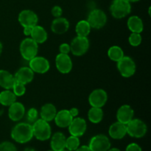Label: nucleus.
Here are the masks:
<instances>
[{
  "instance_id": "12",
  "label": "nucleus",
  "mask_w": 151,
  "mask_h": 151,
  "mask_svg": "<svg viewBox=\"0 0 151 151\" xmlns=\"http://www.w3.org/2000/svg\"><path fill=\"white\" fill-rule=\"evenodd\" d=\"M18 20L23 27H34L38 24V17L36 13L32 10H24L19 14Z\"/></svg>"
},
{
  "instance_id": "30",
  "label": "nucleus",
  "mask_w": 151,
  "mask_h": 151,
  "mask_svg": "<svg viewBox=\"0 0 151 151\" xmlns=\"http://www.w3.org/2000/svg\"><path fill=\"white\" fill-rule=\"evenodd\" d=\"M80 146L79 137L72 136L66 139V148L69 151H75Z\"/></svg>"
},
{
  "instance_id": "41",
  "label": "nucleus",
  "mask_w": 151,
  "mask_h": 151,
  "mask_svg": "<svg viewBox=\"0 0 151 151\" xmlns=\"http://www.w3.org/2000/svg\"><path fill=\"white\" fill-rule=\"evenodd\" d=\"M23 151H36V150L33 148H31V147H27V148H25Z\"/></svg>"
},
{
  "instance_id": "40",
  "label": "nucleus",
  "mask_w": 151,
  "mask_h": 151,
  "mask_svg": "<svg viewBox=\"0 0 151 151\" xmlns=\"http://www.w3.org/2000/svg\"><path fill=\"white\" fill-rule=\"evenodd\" d=\"M75 151H91V150H90L88 146L82 145V146H79V147H78Z\"/></svg>"
},
{
  "instance_id": "29",
  "label": "nucleus",
  "mask_w": 151,
  "mask_h": 151,
  "mask_svg": "<svg viewBox=\"0 0 151 151\" xmlns=\"http://www.w3.org/2000/svg\"><path fill=\"white\" fill-rule=\"evenodd\" d=\"M108 56L111 60L118 62L125 56L123 50L119 46H112L108 50Z\"/></svg>"
},
{
  "instance_id": "11",
  "label": "nucleus",
  "mask_w": 151,
  "mask_h": 151,
  "mask_svg": "<svg viewBox=\"0 0 151 151\" xmlns=\"http://www.w3.org/2000/svg\"><path fill=\"white\" fill-rule=\"evenodd\" d=\"M108 100V94L105 90L97 88L94 90L88 97V103L91 107L102 108L106 105Z\"/></svg>"
},
{
  "instance_id": "33",
  "label": "nucleus",
  "mask_w": 151,
  "mask_h": 151,
  "mask_svg": "<svg viewBox=\"0 0 151 151\" xmlns=\"http://www.w3.org/2000/svg\"><path fill=\"white\" fill-rule=\"evenodd\" d=\"M38 111L35 108H31L27 114V119L29 122H34L38 119Z\"/></svg>"
},
{
  "instance_id": "17",
  "label": "nucleus",
  "mask_w": 151,
  "mask_h": 151,
  "mask_svg": "<svg viewBox=\"0 0 151 151\" xmlns=\"http://www.w3.org/2000/svg\"><path fill=\"white\" fill-rule=\"evenodd\" d=\"M15 80L18 82L27 85L32 81L34 78V72L29 66H23L20 68L14 75Z\"/></svg>"
},
{
  "instance_id": "19",
  "label": "nucleus",
  "mask_w": 151,
  "mask_h": 151,
  "mask_svg": "<svg viewBox=\"0 0 151 151\" xmlns=\"http://www.w3.org/2000/svg\"><path fill=\"white\" fill-rule=\"evenodd\" d=\"M109 134L114 139H122L127 134L126 125L118 121L114 122L109 128Z\"/></svg>"
},
{
  "instance_id": "23",
  "label": "nucleus",
  "mask_w": 151,
  "mask_h": 151,
  "mask_svg": "<svg viewBox=\"0 0 151 151\" xmlns=\"http://www.w3.org/2000/svg\"><path fill=\"white\" fill-rule=\"evenodd\" d=\"M30 38L33 41H35L37 44H43L47 41L48 35H47L46 29L43 27L37 24L32 27V32L30 34Z\"/></svg>"
},
{
  "instance_id": "20",
  "label": "nucleus",
  "mask_w": 151,
  "mask_h": 151,
  "mask_svg": "<svg viewBox=\"0 0 151 151\" xmlns=\"http://www.w3.org/2000/svg\"><path fill=\"white\" fill-rule=\"evenodd\" d=\"M69 28V22L66 18H55L51 24V29L55 34L62 35L68 31Z\"/></svg>"
},
{
  "instance_id": "32",
  "label": "nucleus",
  "mask_w": 151,
  "mask_h": 151,
  "mask_svg": "<svg viewBox=\"0 0 151 151\" xmlns=\"http://www.w3.org/2000/svg\"><path fill=\"white\" fill-rule=\"evenodd\" d=\"M142 38L140 33H136V32H132L128 38L129 44L132 47L139 46L142 43Z\"/></svg>"
},
{
  "instance_id": "6",
  "label": "nucleus",
  "mask_w": 151,
  "mask_h": 151,
  "mask_svg": "<svg viewBox=\"0 0 151 151\" xmlns=\"http://www.w3.org/2000/svg\"><path fill=\"white\" fill-rule=\"evenodd\" d=\"M119 73L124 78H131L134 75L137 69L134 60L128 56H124L121 60L116 62Z\"/></svg>"
},
{
  "instance_id": "26",
  "label": "nucleus",
  "mask_w": 151,
  "mask_h": 151,
  "mask_svg": "<svg viewBox=\"0 0 151 151\" xmlns=\"http://www.w3.org/2000/svg\"><path fill=\"white\" fill-rule=\"evenodd\" d=\"M103 115L102 108L91 107L88 112V120L94 124H98L103 120Z\"/></svg>"
},
{
  "instance_id": "13",
  "label": "nucleus",
  "mask_w": 151,
  "mask_h": 151,
  "mask_svg": "<svg viewBox=\"0 0 151 151\" xmlns=\"http://www.w3.org/2000/svg\"><path fill=\"white\" fill-rule=\"evenodd\" d=\"M68 128L71 135L80 137L83 135L86 131L87 124L85 119L77 116L73 118Z\"/></svg>"
},
{
  "instance_id": "31",
  "label": "nucleus",
  "mask_w": 151,
  "mask_h": 151,
  "mask_svg": "<svg viewBox=\"0 0 151 151\" xmlns=\"http://www.w3.org/2000/svg\"><path fill=\"white\" fill-rule=\"evenodd\" d=\"M12 89H13V92L14 93L16 97L23 96L25 94V92H26V87H25L24 84L20 82H18L16 81H15Z\"/></svg>"
},
{
  "instance_id": "42",
  "label": "nucleus",
  "mask_w": 151,
  "mask_h": 151,
  "mask_svg": "<svg viewBox=\"0 0 151 151\" xmlns=\"http://www.w3.org/2000/svg\"><path fill=\"white\" fill-rule=\"evenodd\" d=\"M2 50H3V46H2V44L1 43V41H0V55H1V52H2Z\"/></svg>"
},
{
  "instance_id": "28",
  "label": "nucleus",
  "mask_w": 151,
  "mask_h": 151,
  "mask_svg": "<svg viewBox=\"0 0 151 151\" xmlns=\"http://www.w3.org/2000/svg\"><path fill=\"white\" fill-rule=\"evenodd\" d=\"M91 26L87 20H81L77 23L75 27V32L78 36L87 37L91 32Z\"/></svg>"
},
{
  "instance_id": "18",
  "label": "nucleus",
  "mask_w": 151,
  "mask_h": 151,
  "mask_svg": "<svg viewBox=\"0 0 151 151\" xmlns=\"http://www.w3.org/2000/svg\"><path fill=\"white\" fill-rule=\"evenodd\" d=\"M72 119H73V117L71 116L69 110L63 109V110H60L57 112L54 120L55 122V125L58 127L65 128L69 127Z\"/></svg>"
},
{
  "instance_id": "35",
  "label": "nucleus",
  "mask_w": 151,
  "mask_h": 151,
  "mask_svg": "<svg viewBox=\"0 0 151 151\" xmlns=\"http://www.w3.org/2000/svg\"><path fill=\"white\" fill-rule=\"evenodd\" d=\"M52 15L54 16L55 18H58L60 17L63 14V10H62L61 7L58 5H55L52 8L51 10Z\"/></svg>"
},
{
  "instance_id": "27",
  "label": "nucleus",
  "mask_w": 151,
  "mask_h": 151,
  "mask_svg": "<svg viewBox=\"0 0 151 151\" xmlns=\"http://www.w3.org/2000/svg\"><path fill=\"white\" fill-rule=\"evenodd\" d=\"M16 97L13 91L5 89L0 92V104L4 106H10L16 101Z\"/></svg>"
},
{
  "instance_id": "45",
  "label": "nucleus",
  "mask_w": 151,
  "mask_h": 151,
  "mask_svg": "<svg viewBox=\"0 0 151 151\" xmlns=\"http://www.w3.org/2000/svg\"><path fill=\"white\" fill-rule=\"evenodd\" d=\"M63 151H69V150H63Z\"/></svg>"
},
{
  "instance_id": "21",
  "label": "nucleus",
  "mask_w": 151,
  "mask_h": 151,
  "mask_svg": "<svg viewBox=\"0 0 151 151\" xmlns=\"http://www.w3.org/2000/svg\"><path fill=\"white\" fill-rule=\"evenodd\" d=\"M66 137L61 132H57L52 135L50 142L52 150L54 151H63L66 148Z\"/></svg>"
},
{
  "instance_id": "10",
  "label": "nucleus",
  "mask_w": 151,
  "mask_h": 151,
  "mask_svg": "<svg viewBox=\"0 0 151 151\" xmlns=\"http://www.w3.org/2000/svg\"><path fill=\"white\" fill-rule=\"evenodd\" d=\"M29 67L33 71L34 73L44 74L48 72L50 65L49 60L44 57L35 56L29 60Z\"/></svg>"
},
{
  "instance_id": "3",
  "label": "nucleus",
  "mask_w": 151,
  "mask_h": 151,
  "mask_svg": "<svg viewBox=\"0 0 151 151\" xmlns=\"http://www.w3.org/2000/svg\"><path fill=\"white\" fill-rule=\"evenodd\" d=\"M111 13L115 19H122L130 14L131 4L127 0H114L110 7Z\"/></svg>"
},
{
  "instance_id": "2",
  "label": "nucleus",
  "mask_w": 151,
  "mask_h": 151,
  "mask_svg": "<svg viewBox=\"0 0 151 151\" xmlns=\"http://www.w3.org/2000/svg\"><path fill=\"white\" fill-rule=\"evenodd\" d=\"M32 133L33 137L40 141H46L51 137L52 129L48 122L42 119H38L33 122Z\"/></svg>"
},
{
  "instance_id": "5",
  "label": "nucleus",
  "mask_w": 151,
  "mask_h": 151,
  "mask_svg": "<svg viewBox=\"0 0 151 151\" xmlns=\"http://www.w3.org/2000/svg\"><path fill=\"white\" fill-rule=\"evenodd\" d=\"M127 134L134 138H142L147 134V127L145 122L139 119H132L126 125Z\"/></svg>"
},
{
  "instance_id": "14",
  "label": "nucleus",
  "mask_w": 151,
  "mask_h": 151,
  "mask_svg": "<svg viewBox=\"0 0 151 151\" xmlns=\"http://www.w3.org/2000/svg\"><path fill=\"white\" fill-rule=\"evenodd\" d=\"M55 66L60 73H69L72 69V59L69 55L59 53L55 58Z\"/></svg>"
},
{
  "instance_id": "43",
  "label": "nucleus",
  "mask_w": 151,
  "mask_h": 151,
  "mask_svg": "<svg viewBox=\"0 0 151 151\" xmlns=\"http://www.w3.org/2000/svg\"><path fill=\"white\" fill-rule=\"evenodd\" d=\"M108 151H121V150L118 148H110Z\"/></svg>"
},
{
  "instance_id": "46",
  "label": "nucleus",
  "mask_w": 151,
  "mask_h": 151,
  "mask_svg": "<svg viewBox=\"0 0 151 151\" xmlns=\"http://www.w3.org/2000/svg\"><path fill=\"white\" fill-rule=\"evenodd\" d=\"M48 151H54V150H48Z\"/></svg>"
},
{
  "instance_id": "8",
  "label": "nucleus",
  "mask_w": 151,
  "mask_h": 151,
  "mask_svg": "<svg viewBox=\"0 0 151 151\" xmlns=\"http://www.w3.org/2000/svg\"><path fill=\"white\" fill-rule=\"evenodd\" d=\"M89 48V41L87 37H75L70 44V52L75 56H82Z\"/></svg>"
},
{
  "instance_id": "15",
  "label": "nucleus",
  "mask_w": 151,
  "mask_h": 151,
  "mask_svg": "<svg viewBox=\"0 0 151 151\" xmlns=\"http://www.w3.org/2000/svg\"><path fill=\"white\" fill-rule=\"evenodd\" d=\"M25 114V108L22 103L15 102L9 106L8 116L13 122H18L24 117Z\"/></svg>"
},
{
  "instance_id": "4",
  "label": "nucleus",
  "mask_w": 151,
  "mask_h": 151,
  "mask_svg": "<svg viewBox=\"0 0 151 151\" xmlns=\"http://www.w3.org/2000/svg\"><path fill=\"white\" fill-rule=\"evenodd\" d=\"M22 58L26 60H30L37 56L38 52V44L31 38H24L19 47Z\"/></svg>"
},
{
  "instance_id": "7",
  "label": "nucleus",
  "mask_w": 151,
  "mask_h": 151,
  "mask_svg": "<svg viewBox=\"0 0 151 151\" xmlns=\"http://www.w3.org/2000/svg\"><path fill=\"white\" fill-rule=\"evenodd\" d=\"M87 22L91 28L97 29H101L107 22V16L103 10L100 9H94L88 14Z\"/></svg>"
},
{
  "instance_id": "25",
  "label": "nucleus",
  "mask_w": 151,
  "mask_h": 151,
  "mask_svg": "<svg viewBox=\"0 0 151 151\" xmlns=\"http://www.w3.org/2000/svg\"><path fill=\"white\" fill-rule=\"evenodd\" d=\"M128 27L131 31V32H136V33H141L143 31L144 24L143 22L139 16H132L129 17L128 20Z\"/></svg>"
},
{
  "instance_id": "1",
  "label": "nucleus",
  "mask_w": 151,
  "mask_h": 151,
  "mask_svg": "<svg viewBox=\"0 0 151 151\" xmlns=\"http://www.w3.org/2000/svg\"><path fill=\"white\" fill-rule=\"evenodd\" d=\"M11 137L15 142L20 144L28 142L33 137L32 125L25 122L16 124L11 131Z\"/></svg>"
},
{
  "instance_id": "38",
  "label": "nucleus",
  "mask_w": 151,
  "mask_h": 151,
  "mask_svg": "<svg viewBox=\"0 0 151 151\" xmlns=\"http://www.w3.org/2000/svg\"><path fill=\"white\" fill-rule=\"evenodd\" d=\"M69 113H70L71 116L73 118L77 117L79 115V110L77 108H72L70 110H69Z\"/></svg>"
},
{
  "instance_id": "9",
  "label": "nucleus",
  "mask_w": 151,
  "mask_h": 151,
  "mask_svg": "<svg viewBox=\"0 0 151 151\" xmlns=\"http://www.w3.org/2000/svg\"><path fill=\"white\" fill-rule=\"evenodd\" d=\"M88 146L91 151H108L111 148V142L106 136L98 134L91 139Z\"/></svg>"
},
{
  "instance_id": "39",
  "label": "nucleus",
  "mask_w": 151,
  "mask_h": 151,
  "mask_svg": "<svg viewBox=\"0 0 151 151\" xmlns=\"http://www.w3.org/2000/svg\"><path fill=\"white\" fill-rule=\"evenodd\" d=\"M33 27H24V34L26 36H30V34L32 32V29Z\"/></svg>"
},
{
  "instance_id": "22",
  "label": "nucleus",
  "mask_w": 151,
  "mask_h": 151,
  "mask_svg": "<svg viewBox=\"0 0 151 151\" xmlns=\"http://www.w3.org/2000/svg\"><path fill=\"white\" fill-rule=\"evenodd\" d=\"M57 114V109L55 106L52 103H46L41 107L40 111V116L41 119L47 121V122H51L54 120L55 116Z\"/></svg>"
},
{
  "instance_id": "16",
  "label": "nucleus",
  "mask_w": 151,
  "mask_h": 151,
  "mask_svg": "<svg viewBox=\"0 0 151 151\" xmlns=\"http://www.w3.org/2000/svg\"><path fill=\"white\" fill-rule=\"evenodd\" d=\"M134 111L129 105H123L120 106L116 112V119L119 122L127 125L132 119H134Z\"/></svg>"
},
{
  "instance_id": "44",
  "label": "nucleus",
  "mask_w": 151,
  "mask_h": 151,
  "mask_svg": "<svg viewBox=\"0 0 151 151\" xmlns=\"http://www.w3.org/2000/svg\"><path fill=\"white\" fill-rule=\"evenodd\" d=\"M127 1H129L130 3H131V2H137V1H139V0H127Z\"/></svg>"
},
{
  "instance_id": "34",
  "label": "nucleus",
  "mask_w": 151,
  "mask_h": 151,
  "mask_svg": "<svg viewBox=\"0 0 151 151\" xmlns=\"http://www.w3.org/2000/svg\"><path fill=\"white\" fill-rule=\"evenodd\" d=\"M0 151H18L14 144L10 142H3L0 144Z\"/></svg>"
},
{
  "instance_id": "24",
  "label": "nucleus",
  "mask_w": 151,
  "mask_h": 151,
  "mask_svg": "<svg viewBox=\"0 0 151 151\" xmlns=\"http://www.w3.org/2000/svg\"><path fill=\"white\" fill-rule=\"evenodd\" d=\"M14 75L8 71L1 69L0 70V86L4 89H12L15 83Z\"/></svg>"
},
{
  "instance_id": "36",
  "label": "nucleus",
  "mask_w": 151,
  "mask_h": 151,
  "mask_svg": "<svg viewBox=\"0 0 151 151\" xmlns=\"http://www.w3.org/2000/svg\"><path fill=\"white\" fill-rule=\"evenodd\" d=\"M59 51H60V53H62V54L69 55V53L70 52V45L66 43H63L59 47Z\"/></svg>"
},
{
  "instance_id": "37",
  "label": "nucleus",
  "mask_w": 151,
  "mask_h": 151,
  "mask_svg": "<svg viewBox=\"0 0 151 151\" xmlns=\"http://www.w3.org/2000/svg\"><path fill=\"white\" fill-rule=\"evenodd\" d=\"M125 151H142L141 147L137 143H131L126 147Z\"/></svg>"
}]
</instances>
